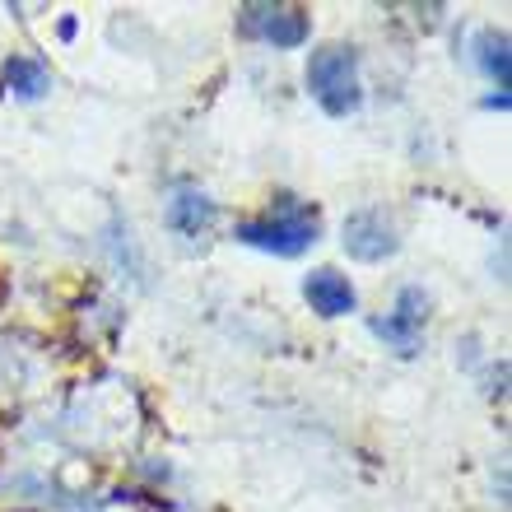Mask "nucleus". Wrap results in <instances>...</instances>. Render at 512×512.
Wrapping results in <instances>:
<instances>
[{
	"mask_svg": "<svg viewBox=\"0 0 512 512\" xmlns=\"http://www.w3.org/2000/svg\"><path fill=\"white\" fill-rule=\"evenodd\" d=\"M308 84L312 94H317V103H322L326 112H350L359 108V80H354V52H345V47H326V52L312 56L308 66Z\"/></svg>",
	"mask_w": 512,
	"mask_h": 512,
	"instance_id": "f03ea898",
	"label": "nucleus"
},
{
	"mask_svg": "<svg viewBox=\"0 0 512 512\" xmlns=\"http://www.w3.org/2000/svg\"><path fill=\"white\" fill-rule=\"evenodd\" d=\"M238 238L252 247H266V252H275V256H294L308 243H317V215L294 201H280V215L252 219V224L238 229Z\"/></svg>",
	"mask_w": 512,
	"mask_h": 512,
	"instance_id": "f257e3e1",
	"label": "nucleus"
},
{
	"mask_svg": "<svg viewBox=\"0 0 512 512\" xmlns=\"http://www.w3.org/2000/svg\"><path fill=\"white\" fill-rule=\"evenodd\" d=\"M415 303H419V294L410 289V294H401V308H396V317H387V322H378V336L382 340H391L396 350H415V331H419V322H424V312H415Z\"/></svg>",
	"mask_w": 512,
	"mask_h": 512,
	"instance_id": "423d86ee",
	"label": "nucleus"
},
{
	"mask_svg": "<svg viewBox=\"0 0 512 512\" xmlns=\"http://www.w3.org/2000/svg\"><path fill=\"white\" fill-rule=\"evenodd\" d=\"M168 224H173L177 233L196 238V233H205L210 224H215V210H210V201H205V196H196V191H182V196L173 201V210H168Z\"/></svg>",
	"mask_w": 512,
	"mask_h": 512,
	"instance_id": "0eeeda50",
	"label": "nucleus"
},
{
	"mask_svg": "<svg viewBox=\"0 0 512 512\" xmlns=\"http://www.w3.org/2000/svg\"><path fill=\"white\" fill-rule=\"evenodd\" d=\"M243 28L256 33V38L275 42V47H298V42L308 38V19H303V10H275V5H247Z\"/></svg>",
	"mask_w": 512,
	"mask_h": 512,
	"instance_id": "7ed1b4c3",
	"label": "nucleus"
},
{
	"mask_svg": "<svg viewBox=\"0 0 512 512\" xmlns=\"http://www.w3.org/2000/svg\"><path fill=\"white\" fill-rule=\"evenodd\" d=\"M345 247H350L359 261H382V256L396 247V238H391L387 219L364 210V215H354L350 224H345Z\"/></svg>",
	"mask_w": 512,
	"mask_h": 512,
	"instance_id": "20e7f679",
	"label": "nucleus"
},
{
	"mask_svg": "<svg viewBox=\"0 0 512 512\" xmlns=\"http://www.w3.org/2000/svg\"><path fill=\"white\" fill-rule=\"evenodd\" d=\"M303 294H308L312 312H322V317H345V312H354V289L336 270H312L308 284H303Z\"/></svg>",
	"mask_w": 512,
	"mask_h": 512,
	"instance_id": "39448f33",
	"label": "nucleus"
},
{
	"mask_svg": "<svg viewBox=\"0 0 512 512\" xmlns=\"http://www.w3.org/2000/svg\"><path fill=\"white\" fill-rule=\"evenodd\" d=\"M10 84H19V94H42L47 89V75L33 61H10Z\"/></svg>",
	"mask_w": 512,
	"mask_h": 512,
	"instance_id": "6e6552de",
	"label": "nucleus"
}]
</instances>
